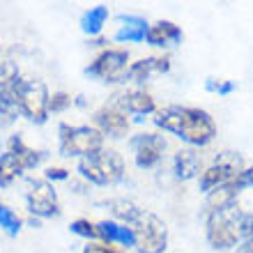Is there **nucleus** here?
Instances as JSON below:
<instances>
[{"mask_svg":"<svg viewBox=\"0 0 253 253\" xmlns=\"http://www.w3.org/2000/svg\"><path fill=\"white\" fill-rule=\"evenodd\" d=\"M154 125L168 133H175L189 145L203 147L216 136V122L207 111L196 106H164L154 113Z\"/></svg>","mask_w":253,"mask_h":253,"instance_id":"f257e3e1","label":"nucleus"},{"mask_svg":"<svg viewBox=\"0 0 253 253\" xmlns=\"http://www.w3.org/2000/svg\"><path fill=\"white\" fill-rule=\"evenodd\" d=\"M79 173L92 184L108 187V184H118L125 177V159L120 152L115 150H99L92 157H83L79 159Z\"/></svg>","mask_w":253,"mask_h":253,"instance_id":"f03ea898","label":"nucleus"},{"mask_svg":"<svg viewBox=\"0 0 253 253\" xmlns=\"http://www.w3.org/2000/svg\"><path fill=\"white\" fill-rule=\"evenodd\" d=\"M14 94H16V104H19L21 115H26L30 122L44 125L48 118V87L44 81L40 79H26L19 76L12 85Z\"/></svg>","mask_w":253,"mask_h":253,"instance_id":"7ed1b4c3","label":"nucleus"},{"mask_svg":"<svg viewBox=\"0 0 253 253\" xmlns=\"http://www.w3.org/2000/svg\"><path fill=\"white\" fill-rule=\"evenodd\" d=\"M240 219H242V210L240 207H226V210H216V212L207 214L205 221V235L207 242L214 249H233L242 242L240 237Z\"/></svg>","mask_w":253,"mask_h":253,"instance_id":"20e7f679","label":"nucleus"},{"mask_svg":"<svg viewBox=\"0 0 253 253\" xmlns=\"http://www.w3.org/2000/svg\"><path fill=\"white\" fill-rule=\"evenodd\" d=\"M58 133H60V150L67 157H92L99 150H104V133L97 129V126L90 125H67L62 122L58 126Z\"/></svg>","mask_w":253,"mask_h":253,"instance_id":"39448f33","label":"nucleus"},{"mask_svg":"<svg viewBox=\"0 0 253 253\" xmlns=\"http://www.w3.org/2000/svg\"><path fill=\"white\" fill-rule=\"evenodd\" d=\"M133 237H136V247L138 253H164L168 244V228L166 223L152 212L138 214V219L131 223Z\"/></svg>","mask_w":253,"mask_h":253,"instance_id":"423d86ee","label":"nucleus"},{"mask_svg":"<svg viewBox=\"0 0 253 253\" xmlns=\"http://www.w3.org/2000/svg\"><path fill=\"white\" fill-rule=\"evenodd\" d=\"M28 212L37 216V219H51L60 214V205H58V193L51 187V182L46 180H33L26 193Z\"/></svg>","mask_w":253,"mask_h":253,"instance_id":"0eeeda50","label":"nucleus"},{"mask_svg":"<svg viewBox=\"0 0 253 253\" xmlns=\"http://www.w3.org/2000/svg\"><path fill=\"white\" fill-rule=\"evenodd\" d=\"M126 62H129V53L122 51V48H106L104 53H99L94 58V62L85 69L87 76H94V79L101 81H122L126 76Z\"/></svg>","mask_w":253,"mask_h":253,"instance_id":"6e6552de","label":"nucleus"},{"mask_svg":"<svg viewBox=\"0 0 253 253\" xmlns=\"http://www.w3.org/2000/svg\"><path fill=\"white\" fill-rule=\"evenodd\" d=\"M133 159L138 168H152L157 166L166 152V138L161 133H138L131 138Z\"/></svg>","mask_w":253,"mask_h":253,"instance_id":"1a4fd4ad","label":"nucleus"},{"mask_svg":"<svg viewBox=\"0 0 253 253\" xmlns=\"http://www.w3.org/2000/svg\"><path fill=\"white\" fill-rule=\"evenodd\" d=\"M126 111L118 104V101H111L106 106H101L97 113H94V126L99 129L104 136H111V138H125L126 131H129V118H126Z\"/></svg>","mask_w":253,"mask_h":253,"instance_id":"9d476101","label":"nucleus"},{"mask_svg":"<svg viewBox=\"0 0 253 253\" xmlns=\"http://www.w3.org/2000/svg\"><path fill=\"white\" fill-rule=\"evenodd\" d=\"M115 101L125 108L126 113H133V115L157 113V104H154L152 94L145 92V90H125L120 97H115Z\"/></svg>","mask_w":253,"mask_h":253,"instance_id":"9b49d317","label":"nucleus"},{"mask_svg":"<svg viewBox=\"0 0 253 253\" xmlns=\"http://www.w3.org/2000/svg\"><path fill=\"white\" fill-rule=\"evenodd\" d=\"M244 187H247V184H244V180H242V175H240L237 180L226 182V184H221V187L207 191L205 203H207V207H210V212H216V210H226V207H230L235 203V198H237V193H240Z\"/></svg>","mask_w":253,"mask_h":253,"instance_id":"f8f14e48","label":"nucleus"},{"mask_svg":"<svg viewBox=\"0 0 253 253\" xmlns=\"http://www.w3.org/2000/svg\"><path fill=\"white\" fill-rule=\"evenodd\" d=\"M97 237L104 240V244H120V247H136V237H133L131 226H122L115 221H99L97 223Z\"/></svg>","mask_w":253,"mask_h":253,"instance_id":"ddd939ff","label":"nucleus"},{"mask_svg":"<svg viewBox=\"0 0 253 253\" xmlns=\"http://www.w3.org/2000/svg\"><path fill=\"white\" fill-rule=\"evenodd\" d=\"M182 40L180 26H175L170 21H157L152 26H147L145 42L150 46H168V44H177Z\"/></svg>","mask_w":253,"mask_h":253,"instance_id":"4468645a","label":"nucleus"},{"mask_svg":"<svg viewBox=\"0 0 253 253\" xmlns=\"http://www.w3.org/2000/svg\"><path fill=\"white\" fill-rule=\"evenodd\" d=\"M170 69V60L168 58H143V60L133 62L126 69V76L136 83H145L154 72H168Z\"/></svg>","mask_w":253,"mask_h":253,"instance_id":"2eb2a0df","label":"nucleus"},{"mask_svg":"<svg viewBox=\"0 0 253 253\" xmlns=\"http://www.w3.org/2000/svg\"><path fill=\"white\" fill-rule=\"evenodd\" d=\"M122 28L115 33L118 42H143L147 33V21L143 16H131V14H120Z\"/></svg>","mask_w":253,"mask_h":253,"instance_id":"dca6fc26","label":"nucleus"},{"mask_svg":"<svg viewBox=\"0 0 253 253\" xmlns=\"http://www.w3.org/2000/svg\"><path fill=\"white\" fill-rule=\"evenodd\" d=\"M173 170L177 180H193L200 170V157L193 150H180L173 159Z\"/></svg>","mask_w":253,"mask_h":253,"instance_id":"f3484780","label":"nucleus"},{"mask_svg":"<svg viewBox=\"0 0 253 253\" xmlns=\"http://www.w3.org/2000/svg\"><path fill=\"white\" fill-rule=\"evenodd\" d=\"M23 170H28V168L19 154L9 152V150L0 154V187H9Z\"/></svg>","mask_w":253,"mask_h":253,"instance_id":"a211bd4d","label":"nucleus"},{"mask_svg":"<svg viewBox=\"0 0 253 253\" xmlns=\"http://www.w3.org/2000/svg\"><path fill=\"white\" fill-rule=\"evenodd\" d=\"M108 210H111V214H113L115 219L125 221V226H131L133 221L138 219V214L143 212L133 200H126V198H113L108 200Z\"/></svg>","mask_w":253,"mask_h":253,"instance_id":"6ab92c4d","label":"nucleus"},{"mask_svg":"<svg viewBox=\"0 0 253 253\" xmlns=\"http://www.w3.org/2000/svg\"><path fill=\"white\" fill-rule=\"evenodd\" d=\"M108 21V7L106 5H97L92 7L90 12L83 14V19H81V28H83V33H87L90 37L92 35H99L104 23Z\"/></svg>","mask_w":253,"mask_h":253,"instance_id":"aec40b11","label":"nucleus"},{"mask_svg":"<svg viewBox=\"0 0 253 253\" xmlns=\"http://www.w3.org/2000/svg\"><path fill=\"white\" fill-rule=\"evenodd\" d=\"M226 182H233V177H230L221 166H216V164L212 161V166H207L205 170L200 173L198 184H200V189L207 193V191H212V189L221 187V184H226Z\"/></svg>","mask_w":253,"mask_h":253,"instance_id":"412c9836","label":"nucleus"},{"mask_svg":"<svg viewBox=\"0 0 253 253\" xmlns=\"http://www.w3.org/2000/svg\"><path fill=\"white\" fill-rule=\"evenodd\" d=\"M9 152H14V154H19L21 159L26 161V168H35L37 164H40L42 159H44V154L42 152H35L33 147H28L23 140H21V136H12L9 138Z\"/></svg>","mask_w":253,"mask_h":253,"instance_id":"4be33fe9","label":"nucleus"},{"mask_svg":"<svg viewBox=\"0 0 253 253\" xmlns=\"http://www.w3.org/2000/svg\"><path fill=\"white\" fill-rule=\"evenodd\" d=\"M16 115H21V111H19V104H16V94H14L12 85H0V118L14 120Z\"/></svg>","mask_w":253,"mask_h":253,"instance_id":"5701e85b","label":"nucleus"},{"mask_svg":"<svg viewBox=\"0 0 253 253\" xmlns=\"http://www.w3.org/2000/svg\"><path fill=\"white\" fill-rule=\"evenodd\" d=\"M0 228L5 230L7 235H19L21 230V219H19V214L14 212V210H9V207L0 200Z\"/></svg>","mask_w":253,"mask_h":253,"instance_id":"b1692460","label":"nucleus"},{"mask_svg":"<svg viewBox=\"0 0 253 253\" xmlns=\"http://www.w3.org/2000/svg\"><path fill=\"white\" fill-rule=\"evenodd\" d=\"M72 233L79 235V237H85V240H94L97 237V223H92V221L87 219H76L72 221Z\"/></svg>","mask_w":253,"mask_h":253,"instance_id":"393cba45","label":"nucleus"},{"mask_svg":"<svg viewBox=\"0 0 253 253\" xmlns=\"http://www.w3.org/2000/svg\"><path fill=\"white\" fill-rule=\"evenodd\" d=\"M72 101H74L72 94H67V92L51 94V99H48V113H60V111L72 106Z\"/></svg>","mask_w":253,"mask_h":253,"instance_id":"a878e982","label":"nucleus"},{"mask_svg":"<svg viewBox=\"0 0 253 253\" xmlns=\"http://www.w3.org/2000/svg\"><path fill=\"white\" fill-rule=\"evenodd\" d=\"M205 87L210 92H219V94H230L235 90V83L233 81H216V79H207L205 81Z\"/></svg>","mask_w":253,"mask_h":253,"instance_id":"bb28decb","label":"nucleus"},{"mask_svg":"<svg viewBox=\"0 0 253 253\" xmlns=\"http://www.w3.org/2000/svg\"><path fill=\"white\" fill-rule=\"evenodd\" d=\"M83 253H122V249L113 247V244H104V242H99V244H87V247L83 249Z\"/></svg>","mask_w":253,"mask_h":253,"instance_id":"cd10ccee","label":"nucleus"},{"mask_svg":"<svg viewBox=\"0 0 253 253\" xmlns=\"http://www.w3.org/2000/svg\"><path fill=\"white\" fill-rule=\"evenodd\" d=\"M69 177V170H65V168H46V175H44V180L46 182H55V180H67Z\"/></svg>","mask_w":253,"mask_h":253,"instance_id":"c85d7f7f","label":"nucleus"},{"mask_svg":"<svg viewBox=\"0 0 253 253\" xmlns=\"http://www.w3.org/2000/svg\"><path fill=\"white\" fill-rule=\"evenodd\" d=\"M242 180L247 187H253V166L251 168H244V173H242Z\"/></svg>","mask_w":253,"mask_h":253,"instance_id":"c756f323","label":"nucleus"},{"mask_svg":"<svg viewBox=\"0 0 253 253\" xmlns=\"http://www.w3.org/2000/svg\"><path fill=\"white\" fill-rule=\"evenodd\" d=\"M240 253H253V237L247 242H242V251Z\"/></svg>","mask_w":253,"mask_h":253,"instance_id":"7c9ffc66","label":"nucleus"},{"mask_svg":"<svg viewBox=\"0 0 253 253\" xmlns=\"http://www.w3.org/2000/svg\"><path fill=\"white\" fill-rule=\"evenodd\" d=\"M90 44H92V46H104V44H106V40H101V37H97V40H92Z\"/></svg>","mask_w":253,"mask_h":253,"instance_id":"2f4dec72","label":"nucleus"}]
</instances>
